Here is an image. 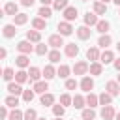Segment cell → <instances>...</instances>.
I'll return each mask as SVG.
<instances>
[{"mask_svg":"<svg viewBox=\"0 0 120 120\" xmlns=\"http://www.w3.org/2000/svg\"><path fill=\"white\" fill-rule=\"evenodd\" d=\"M90 73L92 75H101L103 73V64L101 62H92L90 64Z\"/></svg>","mask_w":120,"mask_h":120,"instance_id":"32","label":"cell"},{"mask_svg":"<svg viewBox=\"0 0 120 120\" xmlns=\"http://www.w3.org/2000/svg\"><path fill=\"white\" fill-rule=\"evenodd\" d=\"M56 28H58V34H60V36H69V34L73 32V26H71V22H68V21H60Z\"/></svg>","mask_w":120,"mask_h":120,"instance_id":"4","label":"cell"},{"mask_svg":"<svg viewBox=\"0 0 120 120\" xmlns=\"http://www.w3.org/2000/svg\"><path fill=\"white\" fill-rule=\"evenodd\" d=\"M34 2H36V0H21V6H24V8H32Z\"/></svg>","mask_w":120,"mask_h":120,"instance_id":"48","label":"cell"},{"mask_svg":"<svg viewBox=\"0 0 120 120\" xmlns=\"http://www.w3.org/2000/svg\"><path fill=\"white\" fill-rule=\"evenodd\" d=\"M77 8H73V6H68L64 11H62V15H64V21H68V22H71V21H75L77 19Z\"/></svg>","mask_w":120,"mask_h":120,"instance_id":"3","label":"cell"},{"mask_svg":"<svg viewBox=\"0 0 120 120\" xmlns=\"http://www.w3.org/2000/svg\"><path fill=\"white\" fill-rule=\"evenodd\" d=\"M54 120H62V118H60V116H56V118H54Z\"/></svg>","mask_w":120,"mask_h":120,"instance_id":"56","label":"cell"},{"mask_svg":"<svg viewBox=\"0 0 120 120\" xmlns=\"http://www.w3.org/2000/svg\"><path fill=\"white\" fill-rule=\"evenodd\" d=\"M4 103H6L8 107H11V109H17V105H19V98H17V96H8V98L4 99Z\"/></svg>","mask_w":120,"mask_h":120,"instance_id":"36","label":"cell"},{"mask_svg":"<svg viewBox=\"0 0 120 120\" xmlns=\"http://www.w3.org/2000/svg\"><path fill=\"white\" fill-rule=\"evenodd\" d=\"M38 120H47V118H38Z\"/></svg>","mask_w":120,"mask_h":120,"instance_id":"58","label":"cell"},{"mask_svg":"<svg viewBox=\"0 0 120 120\" xmlns=\"http://www.w3.org/2000/svg\"><path fill=\"white\" fill-rule=\"evenodd\" d=\"M66 88L68 90H75L77 88V81L75 79H66Z\"/></svg>","mask_w":120,"mask_h":120,"instance_id":"46","label":"cell"},{"mask_svg":"<svg viewBox=\"0 0 120 120\" xmlns=\"http://www.w3.org/2000/svg\"><path fill=\"white\" fill-rule=\"evenodd\" d=\"M26 22H28V15H26V13H19V15L13 17V24H15V26H22V24H26Z\"/></svg>","mask_w":120,"mask_h":120,"instance_id":"26","label":"cell"},{"mask_svg":"<svg viewBox=\"0 0 120 120\" xmlns=\"http://www.w3.org/2000/svg\"><path fill=\"white\" fill-rule=\"evenodd\" d=\"M96 28H98L99 34H107L109 28H111V24H109V21H99V22L96 24Z\"/></svg>","mask_w":120,"mask_h":120,"instance_id":"35","label":"cell"},{"mask_svg":"<svg viewBox=\"0 0 120 120\" xmlns=\"http://www.w3.org/2000/svg\"><path fill=\"white\" fill-rule=\"evenodd\" d=\"M39 2H41V4H43V6H51V4H52V2H54V0H39Z\"/></svg>","mask_w":120,"mask_h":120,"instance_id":"51","label":"cell"},{"mask_svg":"<svg viewBox=\"0 0 120 120\" xmlns=\"http://www.w3.org/2000/svg\"><path fill=\"white\" fill-rule=\"evenodd\" d=\"M8 92H9L11 96H22L24 90H22V86H21L19 82H9V84H8Z\"/></svg>","mask_w":120,"mask_h":120,"instance_id":"14","label":"cell"},{"mask_svg":"<svg viewBox=\"0 0 120 120\" xmlns=\"http://www.w3.org/2000/svg\"><path fill=\"white\" fill-rule=\"evenodd\" d=\"M94 13L96 15H105L107 13V4H103V2H94Z\"/></svg>","mask_w":120,"mask_h":120,"instance_id":"25","label":"cell"},{"mask_svg":"<svg viewBox=\"0 0 120 120\" xmlns=\"http://www.w3.org/2000/svg\"><path fill=\"white\" fill-rule=\"evenodd\" d=\"M8 56V51L6 49H0V58H6Z\"/></svg>","mask_w":120,"mask_h":120,"instance_id":"50","label":"cell"},{"mask_svg":"<svg viewBox=\"0 0 120 120\" xmlns=\"http://www.w3.org/2000/svg\"><path fill=\"white\" fill-rule=\"evenodd\" d=\"M26 81H30V75H28V71H24V69H19V71L15 73V82L22 84V82H26Z\"/></svg>","mask_w":120,"mask_h":120,"instance_id":"21","label":"cell"},{"mask_svg":"<svg viewBox=\"0 0 120 120\" xmlns=\"http://www.w3.org/2000/svg\"><path fill=\"white\" fill-rule=\"evenodd\" d=\"M112 2H114V4H116V6H120V0H112Z\"/></svg>","mask_w":120,"mask_h":120,"instance_id":"52","label":"cell"},{"mask_svg":"<svg viewBox=\"0 0 120 120\" xmlns=\"http://www.w3.org/2000/svg\"><path fill=\"white\" fill-rule=\"evenodd\" d=\"M28 75H30V81H34V82H38V81H39V77L43 75V71H41L39 68H36V66H32V68L28 69Z\"/></svg>","mask_w":120,"mask_h":120,"instance_id":"20","label":"cell"},{"mask_svg":"<svg viewBox=\"0 0 120 120\" xmlns=\"http://www.w3.org/2000/svg\"><path fill=\"white\" fill-rule=\"evenodd\" d=\"M105 92H109L111 96H118L120 94V84L116 81H109L107 86H105Z\"/></svg>","mask_w":120,"mask_h":120,"instance_id":"9","label":"cell"},{"mask_svg":"<svg viewBox=\"0 0 120 120\" xmlns=\"http://www.w3.org/2000/svg\"><path fill=\"white\" fill-rule=\"evenodd\" d=\"M82 2H86V0H82Z\"/></svg>","mask_w":120,"mask_h":120,"instance_id":"59","label":"cell"},{"mask_svg":"<svg viewBox=\"0 0 120 120\" xmlns=\"http://www.w3.org/2000/svg\"><path fill=\"white\" fill-rule=\"evenodd\" d=\"M47 56H49V62H51V64H58L62 54H60V51H58V49H52V51H49V54H47Z\"/></svg>","mask_w":120,"mask_h":120,"instance_id":"31","label":"cell"},{"mask_svg":"<svg viewBox=\"0 0 120 120\" xmlns=\"http://www.w3.org/2000/svg\"><path fill=\"white\" fill-rule=\"evenodd\" d=\"M17 51H19L21 54H30V52H32V51H36V49L32 47V41L22 39V41H19V43H17Z\"/></svg>","mask_w":120,"mask_h":120,"instance_id":"2","label":"cell"},{"mask_svg":"<svg viewBox=\"0 0 120 120\" xmlns=\"http://www.w3.org/2000/svg\"><path fill=\"white\" fill-rule=\"evenodd\" d=\"M99 2H103V4H107V2H109V0H99Z\"/></svg>","mask_w":120,"mask_h":120,"instance_id":"55","label":"cell"},{"mask_svg":"<svg viewBox=\"0 0 120 120\" xmlns=\"http://www.w3.org/2000/svg\"><path fill=\"white\" fill-rule=\"evenodd\" d=\"M43 77H45V81H51V79L56 77V69L52 68V64H47L43 68Z\"/></svg>","mask_w":120,"mask_h":120,"instance_id":"17","label":"cell"},{"mask_svg":"<svg viewBox=\"0 0 120 120\" xmlns=\"http://www.w3.org/2000/svg\"><path fill=\"white\" fill-rule=\"evenodd\" d=\"M34 94H36L34 90H24V92H22V99H24L26 103H30V101L34 99Z\"/></svg>","mask_w":120,"mask_h":120,"instance_id":"45","label":"cell"},{"mask_svg":"<svg viewBox=\"0 0 120 120\" xmlns=\"http://www.w3.org/2000/svg\"><path fill=\"white\" fill-rule=\"evenodd\" d=\"M90 71V64L88 62H84V60H79V62H75V66H73V73L75 75H86Z\"/></svg>","mask_w":120,"mask_h":120,"instance_id":"1","label":"cell"},{"mask_svg":"<svg viewBox=\"0 0 120 120\" xmlns=\"http://www.w3.org/2000/svg\"><path fill=\"white\" fill-rule=\"evenodd\" d=\"M0 116H2V118H9V112H8V105H4V107L0 109Z\"/></svg>","mask_w":120,"mask_h":120,"instance_id":"47","label":"cell"},{"mask_svg":"<svg viewBox=\"0 0 120 120\" xmlns=\"http://www.w3.org/2000/svg\"><path fill=\"white\" fill-rule=\"evenodd\" d=\"M99 56H101V52H99L98 47H90V49L86 51V58L92 60V62H99Z\"/></svg>","mask_w":120,"mask_h":120,"instance_id":"11","label":"cell"},{"mask_svg":"<svg viewBox=\"0 0 120 120\" xmlns=\"http://www.w3.org/2000/svg\"><path fill=\"white\" fill-rule=\"evenodd\" d=\"M84 105H86V98H84V96H81V94L73 96V107H75V109H82Z\"/></svg>","mask_w":120,"mask_h":120,"instance_id":"29","label":"cell"},{"mask_svg":"<svg viewBox=\"0 0 120 120\" xmlns=\"http://www.w3.org/2000/svg\"><path fill=\"white\" fill-rule=\"evenodd\" d=\"M118 84H120V75H118Z\"/></svg>","mask_w":120,"mask_h":120,"instance_id":"57","label":"cell"},{"mask_svg":"<svg viewBox=\"0 0 120 120\" xmlns=\"http://www.w3.org/2000/svg\"><path fill=\"white\" fill-rule=\"evenodd\" d=\"M39 101H41L43 107H52V105H54V96L49 94V92H47V94H41V99H39Z\"/></svg>","mask_w":120,"mask_h":120,"instance_id":"23","label":"cell"},{"mask_svg":"<svg viewBox=\"0 0 120 120\" xmlns=\"http://www.w3.org/2000/svg\"><path fill=\"white\" fill-rule=\"evenodd\" d=\"M114 69L120 73V58H116V60H114Z\"/></svg>","mask_w":120,"mask_h":120,"instance_id":"49","label":"cell"},{"mask_svg":"<svg viewBox=\"0 0 120 120\" xmlns=\"http://www.w3.org/2000/svg\"><path fill=\"white\" fill-rule=\"evenodd\" d=\"M4 13H6V15L15 17V15H19V6H17L15 2H8V4L4 6Z\"/></svg>","mask_w":120,"mask_h":120,"instance_id":"8","label":"cell"},{"mask_svg":"<svg viewBox=\"0 0 120 120\" xmlns=\"http://www.w3.org/2000/svg\"><path fill=\"white\" fill-rule=\"evenodd\" d=\"M64 52H66V56L75 58V56L79 54V45H75V43H68V45H66V49H64Z\"/></svg>","mask_w":120,"mask_h":120,"instance_id":"10","label":"cell"},{"mask_svg":"<svg viewBox=\"0 0 120 120\" xmlns=\"http://www.w3.org/2000/svg\"><path fill=\"white\" fill-rule=\"evenodd\" d=\"M2 34H4V38H13L15 34H17V30H15V24H6L4 28H2Z\"/></svg>","mask_w":120,"mask_h":120,"instance_id":"27","label":"cell"},{"mask_svg":"<svg viewBox=\"0 0 120 120\" xmlns=\"http://www.w3.org/2000/svg\"><path fill=\"white\" fill-rule=\"evenodd\" d=\"M32 26H34V30H45L47 22H45V19H41V17H36V19H32Z\"/></svg>","mask_w":120,"mask_h":120,"instance_id":"30","label":"cell"},{"mask_svg":"<svg viewBox=\"0 0 120 120\" xmlns=\"http://www.w3.org/2000/svg\"><path fill=\"white\" fill-rule=\"evenodd\" d=\"M111 43H112V38H111L109 34H101V36H99V39H98V45H99L101 49H107Z\"/></svg>","mask_w":120,"mask_h":120,"instance_id":"19","label":"cell"},{"mask_svg":"<svg viewBox=\"0 0 120 120\" xmlns=\"http://www.w3.org/2000/svg\"><path fill=\"white\" fill-rule=\"evenodd\" d=\"M116 49H118V52H120V41H118V45H116Z\"/></svg>","mask_w":120,"mask_h":120,"instance_id":"53","label":"cell"},{"mask_svg":"<svg viewBox=\"0 0 120 120\" xmlns=\"http://www.w3.org/2000/svg\"><path fill=\"white\" fill-rule=\"evenodd\" d=\"M101 118H103V120H112V118H116V111H114V107H112V105H105V107H101Z\"/></svg>","mask_w":120,"mask_h":120,"instance_id":"5","label":"cell"},{"mask_svg":"<svg viewBox=\"0 0 120 120\" xmlns=\"http://www.w3.org/2000/svg\"><path fill=\"white\" fill-rule=\"evenodd\" d=\"M64 112H66V107L62 105V103H58V105H52V114L54 116H64Z\"/></svg>","mask_w":120,"mask_h":120,"instance_id":"39","label":"cell"},{"mask_svg":"<svg viewBox=\"0 0 120 120\" xmlns=\"http://www.w3.org/2000/svg\"><path fill=\"white\" fill-rule=\"evenodd\" d=\"M36 54H39V56H43V54H49V49H47V45H45V43H38V45H36Z\"/></svg>","mask_w":120,"mask_h":120,"instance_id":"41","label":"cell"},{"mask_svg":"<svg viewBox=\"0 0 120 120\" xmlns=\"http://www.w3.org/2000/svg\"><path fill=\"white\" fill-rule=\"evenodd\" d=\"M81 88H82L84 92H90V90L94 88V81H92V77L84 75V77H82V81H81Z\"/></svg>","mask_w":120,"mask_h":120,"instance_id":"22","label":"cell"},{"mask_svg":"<svg viewBox=\"0 0 120 120\" xmlns=\"http://www.w3.org/2000/svg\"><path fill=\"white\" fill-rule=\"evenodd\" d=\"M38 15H39L41 19H45V21H47V19L52 15V9H51L49 6H41V8H39V11H38Z\"/></svg>","mask_w":120,"mask_h":120,"instance_id":"34","label":"cell"},{"mask_svg":"<svg viewBox=\"0 0 120 120\" xmlns=\"http://www.w3.org/2000/svg\"><path fill=\"white\" fill-rule=\"evenodd\" d=\"M15 77V71L11 69V68H4V81H8V82H11V79Z\"/></svg>","mask_w":120,"mask_h":120,"instance_id":"44","label":"cell"},{"mask_svg":"<svg viewBox=\"0 0 120 120\" xmlns=\"http://www.w3.org/2000/svg\"><path fill=\"white\" fill-rule=\"evenodd\" d=\"M69 71H71V68L66 66V64H62V66L56 69V75H58L60 79H68V77H69Z\"/></svg>","mask_w":120,"mask_h":120,"instance_id":"28","label":"cell"},{"mask_svg":"<svg viewBox=\"0 0 120 120\" xmlns=\"http://www.w3.org/2000/svg\"><path fill=\"white\" fill-rule=\"evenodd\" d=\"M62 38H64V36H60V34H52V36L49 38L47 43H49L52 49H60V47L64 45V39H62Z\"/></svg>","mask_w":120,"mask_h":120,"instance_id":"6","label":"cell"},{"mask_svg":"<svg viewBox=\"0 0 120 120\" xmlns=\"http://www.w3.org/2000/svg\"><path fill=\"white\" fill-rule=\"evenodd\" d=\"M81 116H82V120H94L96 118V111L94 109H82V112H81Z\"/></svg>","mask_w":120,"mask_h":120,"instance_id":"37","label":"cell"},{"mask_svg":"<svg viewBox=\"0 0 120 120\" xmlns=\"http://www.w3.org/2000/svg\"><path fill=\"white\" fill-rule=\"evenodd\" d=\"M36 94H47V90H49V84H47V81H38V82H34V88H32Z\"/></svg>","mask_w":120,"mask_h":120,"instance_id":"13","label":"cell"},{"mask_svg":"<svg viewBox=\"0 0 120 120\" xmlns=\"http://www.w3.org/2000/svg\"><path fill=\"white\" fill-rule=\"evenodd\" d=\"M99 62L101 64H114V52L112 51H109V49H105L103 52H101V56H99Z\"/></svg>","mask_w":120,"mask_h":120,"instance_id":"7","label":"cell"},{"mask_svg":"<svg viewBox=\"0 0 120 120\" xmlns=\"http://www.w3.org/2000/svg\"><path fill=\"white\" fill-rule=\"evenodd\" d=\"M98 22H99V19H98L96 13H90V11H88V13L84 15V26H96Z\"/></svg>","mask_w":120,"mask_h":120,"instance_id":"15","label":"cell"},{"mask_svg":"<svg viewBox=\"0 0 120 120\" xmlns=\"http://www.w3.org/2000/svg\"><path fill=\"white\" fill-rule=\"evenodd\" d=\"M90 36H92V30L88 26H79L77 28V38L79 39H88Z\"/></svg>","mask_w":120,"mask_h":120,"instance_id":"18","label":"cell"},{"mask_svg":"<svg viewBox=\"0 0 120 120\" xmlns=\"http://www.w3.org/2000/svg\"><path fill=\"white\" fill-rule=\"evenodd\" d=\"M116 120H120V112H116Z\"/></svg>","mask_w":120,"mask_h":120,"instance_id":"54","label":"cell"},{"mask_svg":"<svg viewBox=\"0 0 120 120\" xmlns=\"http://www.w3.org/2000/svg\"><path fill=\"white\" fill-rule=\"evenodd\" d=\"M24 120H38L36 109H26V111H24Z\"/></svg>","mask_w":120,"mask_h":120,"instance_id":"43","label":"cell"},{"mask_svg":"<svg viewBox=\"0 0 120 120\" xmlns=\"http://www.w3.org/2000/svg\"><path fill=\"white\" fill-rule=\"evenodd\" d=\"M60 103H62L64 107H68V105H73V98H71L69 94H62V96H60Z\"/></svg>","mask_w":120,"mask_h":120,"instance_id":"42","label":"cell"},{"mask_svg":"<svg viewBox=\"0 0 120 120\" xmlns=\"http://www.w3.org/2000/svg\"><path fill=\"white\" fill-rule=\"evenodd\" d=\"M8 120H24V112L19 111V109H13V111L9 112V118H8Z\"/></svg>","mask_w":120,"mask_h":120,"instance_id":"38","label":"cell"},{"mask_svg":"<svg viewBox=\"0 0 120 120\" xmlns=\"http://www.w3.org/2000/svg\"><path fill=\"white\" fill-rule=\"evenodd\" d=\"M98 98H99V105H103V107L105 105H111V101H112V96L109 92H101Z\"/></svg>","mask_w":120,"mask_h":120,"instance_id":"33","label":"cell"},{"mask_svg":"<svg viewBox=\"0 0 120 120\" xmlns=\"http://www.w3.org/2000/svg\"><path fill=\"white\" fill-rule=\"evenodd\" d=\"M15 64H17V68H19V69H24V68H28V66H30L28 54H19V56L15 58Z\"/></svg>","mask_w":120,"mask_h":120,"instance_id":"12","label":"cell"},{"mask_svg":"<svg viewBox=\"0 0 120 120\" xmlns=\"http://www.w3.org/2000/svg\"><path fill=\"white\" fill-rule=\"evenodd\" d=\"M86 105H88L90 109H94V107H98V105H99V98H98L96 94H92V92H88V96H86Z\"/></svg>","mask_w":120,"mask_h":120,"instance_id":"24","label":"cell"},{"mask_svg":"<svg viewBox=\"0 0 120 120\" xmlns=\"http://www.w3.org/2000/svg\"><path fill=\"white\" fill-rule=\"evenodd\" d=\"M52 8L58 9V11H64V9L68 8V0H54V2H52Z\"/></svg>","mask_w":120,"mask_h":120,"instance_id":"40","label":"cell"},{"mask_svg":"<svg viewBox=\"0 0 120 120\" xmlns=\"http://www.w3.org/2000/svg\"><path fill=\"white\" fill-rule=\"evenodd\" d=\"M26 39L32 41V43H41V34H39V30H28V32H26Z\"/></svg>","mask_w":120,"mask_h":120,"instance_id":"16","label":"cell"}]
</instances>
